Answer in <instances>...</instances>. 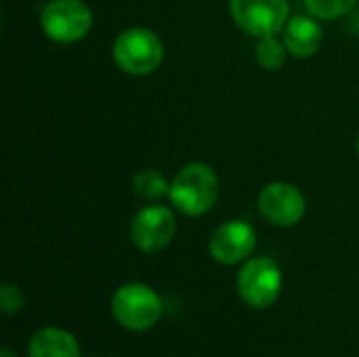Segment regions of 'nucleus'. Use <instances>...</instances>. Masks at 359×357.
Here are the masks:
<instances>
[{
  "label": "nucleus",
  "instance_id": "obj_4",
  "mask_svg": "<svg viewBox=\"0 0 359 357\" xmlns=\"http://www.w3.org/2000/svg\"><path fill=\"white\" fill-rule=\"evenodd\" d=\"M238 290L242 301L252 309L273 305L282 292V271L273 259H250L238 274Z\"/></svg>",
  "mask_w": 359,
  "mask_h": 357
},
{
  "label": "nucleus",
  "instance_id": "obj_13",
  "mask_svg": "<svg viewBox=\"0 0 359 357\" xmlns=\"http://www.w3.org/2000/svg\"><path fill=\"white\" fill-rule=\"evenodd\" d=\"M286 44H282L278 38L273 36H267V38H261L259 44H257V59L259 63L269 69V72H276L284 65L286 61Z\"/></svg>",
  "mask_w": 359,
  "mask_h": 357
},
{
  "label": "nucleus",
  "instance_id": "obj_1",
  "mask_svg": "<svg viewBox=\"0 0 359 357\" xmlns=\"http://www.w3.org/2000/svg\"><path fill=\"white\" fill-rule=\"evenodd\" d=\"M170 202L187 217L206 215L219 198V179L208 164L194 162L179 170L170 183Z\"/></svg>",
  "mask_w": 359,
  "mask_h": 357
},
{
  "label": "nucleus",
  "instance_id": "obj_9",
  "mask_svg": "<svg viewBox=\"0 0 359 357\" xmlns=\"http://www.w3.org/2000/svg\"><path fill=\"white\" fill-rule=\"evenodd\" d=\"M257 246L255 229L244 221H227L215 229L210 238V255L221 265H236L246 261Z\"/></svg>",
  "mask_w": 359,
  "mask_h": 357
},
{
  "label": "nucleus",
  "instance_id": "obj_6",
  "mask_svg": "<svg viewBox=\"0 0 359 357\" xmlns=\"http://www.w3.org/2000/svg\"><path fill=\"white\" fill-rule=\"evenodd\" d=\"M233 21L250 36L267 38L286 27L288 0H229Z\"/></svg>",
  "mask_w": 359,
  "mask_h": 357
},
{
  "label": "nucleus",
  "instance_id": "obj_7",
  "mask_svg": "<svg viewBox=\"0 0 359 357\" xmlns=\"http://www.w3.org/2000/svg\"><path fill=\"white\" fill-rule=\"evenodd\" d=\"M175 229L177 221L166 206H147L133 219L130 240L141 252H158L170 244Z\"/></svg>",
  "mask_w": 359,
  "mask_h": 357
},
{
  "label": "nucleus",
  "instance_id": "obj_14",
  "mask_svg": "<svg viewBox=\"0 0 359 357\" xmlns=\"http://www.w3.org/2000/svg\"><path fill=\"white\" fill-rule=\"evenodd\" d=\"M358 0H305L307 11L318 19H337L347 15Z\"/></svg>",
  "mask_w": 359,
  "mask_h": 357
},
{
  "label": "nucleus",
  "instance_id": "obj_2",
  "mask_svg": "<svg viewBox=\"0 0 359 357\" xmlns=\"http://www.w3.org/2000/svg\"><path fill=\"white\" fill-rule=\"evenodd\" d=\"M116 65L133 76H145L160 67L164 59V46L156 32L145 27H130L122 32L114 42Z\"/></svg>",
  "mask_w": 359,
  "mask_h": 357
},
{
  "label": "nucleus",
  "instance_id": "obj_5",
  "mask_svg": "<svg viewBox=\"0 0 359 357\" xmlns=\"http://www.w3.org/2000/svg\"><path fill=\"white\" fill-rule=\"evenodd\" d=\"M44 34L61 44H72L84 38L93 25L90 8L82 0H50L42 8Z\"/></svg>",
  "mask_w": 359,
  "mask_h": 357
},
{
  "label": "nucleus",
  "instance_id": "obj_15",
  "mask_svg": "<svg viewBox=\"0 0 359 357\" xmlns=\"http://www.w3.org/2000/svg\"><path fill=\"white\" fill-rule=\"evenodd\" d=\"M0 307L4 316L19 314L23 309V292L13 284H4L0 290Z\"/></svg>",
  "mask_w": 359,
  "mask_h": 357
},
{
  "label": "nucleus",
  "instance_id": "obj_8",
  "mask_svg": "<svg viewBox=\"0 0 359 357\" xmlns=\"http://www.w3.org/2000/svg\"><path fill=\"white\" fill-rule=\"evenodd\" d=\"M261 215L280 227L297 225L305 215V198L290 183H271L259 196Z\"/></svg>",
  "mask_w": 359,
  "mask_h": 357
},
{
  "label": "nucleus",
  "instance_id": "obj_3",
  "mask_svg": "<svg viewBox=\"0 0 359 357\" xmlns=\"http://www.w3.org/2000/svg\"><path fill=\"white\" fill-rule=\"evenodd\" d=\"M111 314L126 330L143 332L158 324L162 316V301L158 292L145 284H124L111 299Z\"/></svg>",
  "mask_w": 359,
  "mask_h": 357
},
{
  "label": "nucleus",
  "instance_id": "obj_16",
  "mask_svg": "<svg viewBox=\"0 0 359 357\" xmlns=\"http://www.w3.org/2000/svg\"><path fill=\"white\" fill-rule=\"evenodd\" d=\"M0 357H17V353H15L11 347H6V345H4V347L0 349Z\"/></svg>",
  "mask_w": 359,
  "mask_h": 357
},
{
  "label": "nucleus",
  "instance_id": "obj_17",
  "mask_svg": "<svg viewBox=\"0 0 359 357\" xmlns=\"http://www.w3.org/2000/svg\"><path fill=\"white\" fill-rule=\"evenodd\" d=\"M358 151H359V139H358Z\"/></svg>",
  "mask_w": 359,
  "mask_h": 357
},
{
  "label": "nucleus",
  "instance_id": "obj_10",
  "mask_svg": "<svg viewBox=\"0 0 359 357\" xmlns=\"http://www.w3.org/2000/svg\"><path fill=\"white\" fill-rule=\"evenodd\" d=\"M284 44L290 55L305 59L318 53L322 46V27L316 19L297 15L284 27Z\"/></svg>",
  "mask_w": 359,
  "mask_h": 357
},
{
  "label": "nucleus",
  "instance_id": "obj_11",
  "mask_svg": "<svg viewBox=\"0 0 359 357\" xmlns=\"http://www.w3.org/2000/svg\"><path fill=\"white\" fill-rule=\"evenodd\" d=\"M29 357H80L78 341L63 328L46 326L34 332L27 343Z\"/></svg>",
  "mask_w": 359,
  "mask_h": 357
},
{
  "label": "nucleus",
  "instance_id": "obj_12",
  "mask_svg": "<svg viewBox=\"0 0 359 357\" xmlns=\"http://www.w3.org/2000/svg\"><path fill=\"white\" fill-rule=\"evenodd\" d=\"M133 189L139 198L143 200H160L162 196H166L170 191L168 181L162 177V173L158 170H141L135 175L133 179Z\"/></svg>",
  "mask_w": 359,
  "mask_h": 357
}]
</instances>
